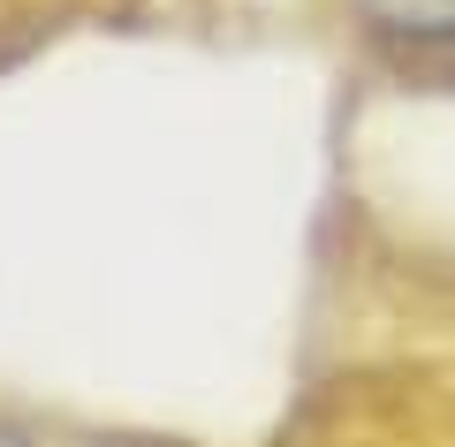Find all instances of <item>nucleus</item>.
Instances as JSON below:
<instances>
[{
    "label": "nucleus",
    "mask_w": 455,
    "mask_h": 447,
    "mask_svg": "<svg viewBox=\"0 0 455 447\" xmlns=\"http://www.w3.org/2000/svg\"><path fill=\"white\" fill-rule=\"evenodd\" d=\"M349 16L364 23V38L403 46V53L455 46V0H349Z\"/></svg>",
    "instance_id": "obj_1"
},
{
    "label": "nucleus",
    "mask_w": 455,
    "mask_h": 447,
    "mask_svg": "<svg viewBox=\"0 0 455 447\" xmlns=\"http://www.w3.org/2000/svg\"><path fill=\"white\" fill-rule=\"evenodd\" d=\"M0 447H23V440H8V432H0Z\"/></svg>",
    "instance_id": "obj_2"
}]
</instances>
